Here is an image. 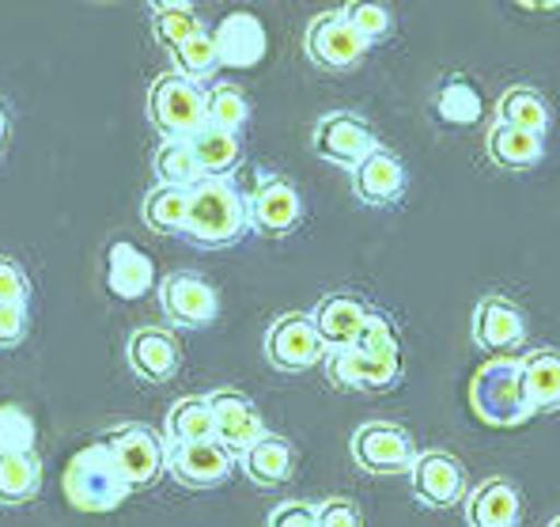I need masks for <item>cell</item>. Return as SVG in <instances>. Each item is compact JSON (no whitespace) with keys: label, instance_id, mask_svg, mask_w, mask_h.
I'll return each instance as SVG.
<instances>
[{"label":"cell","instance_id":"6da1fadb","mask_svg":"<svg viewBox=\"0 0 560 527\" xmlns=\"http://www.w3.org/2000/svg\"><path fill=\"white\" fill-rule=\"evenodd\" d=\"M246 205L232 179H201L189 186V209L183 236L205 251H220L243 240L246 232Z\"/></svg>","mask_w":560,"mask_h":527},{"label":"cell","instance_id":"7a4b0ae2","mask_svg":"<svg viewBox=\"0 0 560 527\" xmlns=\"http://www.w3.org/2000/svg\"><path fill=\"white\" fill-rule=\"evenodd\" d=\"M61 493L77 513L98 516V513H114L129 497V485L121 479L114 456L106 451V444L95 440L69 459V467L61 474Z\"/></svg>","mask_w":560,"mask_h":527},{"label":"cell","instance_id":"3957f363","mask_svg":"<svg viewBox=\"0 0 560 527\" xmlns=\"http://www.w3.org/2000/svg\"><path fill=\"white\" fill-rule=\"evenodd\" d=\"M469 410L477 422L492 425V429H515L530 417V402L523 391V373L518 360L512 357H492L469 380Z\"/></svg>","mask_w":560,"mask_h":527},{"label":"cell","instance_id":"277c9868","mask_svg":"<svg viewBox=\"0 0 560 527\" xmlns=\"http://www.w3.org/2000/svg\"><path fill=\"white\" fill-rule=\"evenodd\" d=\"M106 451L118 463L121 479H126L129 493L133 490H148L155 479L163 474V459H167V444H163V433H155L152 425L140 422H126L114 425L110 433H103Z\"/></svg>","mask_w":560,"mask_h":527},{"label":"cell","instance_id":"5b68a950","mask_svg":"<svg viewBox=\"0 0 560 527\" xmlns=\"http://www.w3.org/2000/svg\"><path fill=\"white\" fill-rule=\"evenodd\" d=\"M148 122L160 137H189L205 126V88L178 72L160 77L148 92Z\"/></svg>","mask_w":560,"mask_h":527},{"label":"cell","instance_id":"8992f818","mask_svg":"<svg viewBox=\"0 0 560 527\" xmlns=\"http://www.w3.org/2000/svg\"><path fill=\"white\" fill-rule=\"evenodd\" d=\"M326 342L318 337V326L307 311H288L277 316L266 331V360L277 373H307V368L323 365Z\"/></svg>","mask_w":560,"mask_h":527},{"label":"cell","instance_id":"52a82bcc","mask_svg":"<svg viewBox=\"0 0 560 527\" xmlns=\"http://www.w3.org/2000/svg\"><path fill=\"white\" fill-rule=\"evenodd\" d=\"M246 205V225L261 236H288L303 220V197L292 186V179L277 175V171H261L254 179V191L243 194Z\"/></svg>","mask_w":560,"mask_h":527},{"label":"cell","instance_id":"ba28073f","mask_svg":"<svg viewBox=\"0 0 560 527\" xmlns=\"http://www.w3.org/2000/svg\"><path fill=\"white\" fill-rule=\"evenodd\" d=\"M352 459L368 474H409L417 459V444L409 429L394 422H364L349 440Z\"/></svg>","mask_w":560,"mask_h":527},{"label":"cell","instance_id":"9c48e42d","mask_svg":"<svg viewBox=\"0 0 560 527\" xmlns=\"http://www.w3.org/2000/svg\"><path fill=\"white\" fill-rule=\"evenodd\" d=\"M303 49H307V57L318 69L345 72V69H357L360 57L372 46L349 27L341 8H334V12H318L315 20L307 23V31H303Z\"/></svg>","mask_w":560,"mask_h":527},{"label":"cell","instance_id":"30bf717a","mask_svg":"<svg viewBox=\"0 0 560 527\" xmlns=\"http://www.w3.org/2000/svg\"><path fill=\"white\" fill-rule=\"evenodd\" d=\"M163 471L186 490H217L232 479L235 456L220 440H194V444H167Z\"/></svg>","mask_w":560,"mask_h":527},{"label":"cell","instance_id":"8fae6325","mask_svg":"<svg viewBox=\"0 0 560 527\" xmlns=\"http://www.w3.org/2000/svg\"><path fill=\"white\" fill-rule=\"evenodd\" d=\"M311 145H315V156H323L326 163L352 171L372 148H378V137L357 111H329L315 122Z\"/></svg>","mask_w":560,"mask_h":527},{"label":"cell","instance_id":"7c38bea8","mask_svg":"<svg viewBox=\"0 0 560 527\" xmlns=\"http://www.w3.org/2000/svg\"><path fill=\"white\" fill-rule=\"evenodd\" d=\"M160 308L183 331H201L220 316V296L205 277L189 274V270H175L160 282Z\"/></svg>","mask_w":560,"mask_h":527},{"label":"cell","instance_id":"4fadbf2b","mask_svg":"<svg viewBox=\"0 0 560 527\" xmlns=\"http://www.w3.org/2000/svg\"><path fill=\"white\" fill-rule=\"evenodd\" d=\"M409 485H413V497L424 508H451L469 493L466 467L451 451L440 448L417 451L413 467H409Z\"/></svg>","mask_w":560,"mask_h":527},{"label":"cell","instance_id":"5bb4252c","mask_svg":"<svg viewBox=\"0 0 560 527\" xmlns=\"http://www.w3.org/2000/svg\"><path fill=\"white\" fill-rule=\"evenodd\" d=\"M323 368L334 387L345 391H386L401 380V353L390 357H372V353H360L352 345L345 350H326Z\"/></svg>","mask_w":560,"mask_h":527},{"label":"cell","instance_id":"9a60e30c","mask_svg":"<svg viewBox=\"0 0 560 527\" xmlns=\"http://www.w3.org/2000/svg\"><path fill=\"white\" fill-rule=\"evenodd\" d=\"M209 414H212V440L224 444L232 456L246 451L254 440L266 436V422H261L258 406L235 387H220L209 391Z\"/></svg>","mask_w":560,"mask_h":527},{"label":"cell","instance_id":"2e32d148","mask_svg":"<svg viewBox=\"0 0 560 527\" xmlns=\"http://www.w3.org/2000/svg\"><path fill=\"white\" fill-rule=\"evenodd\" d=\"M406 186H409V175H406V163H401L398 152L390 148H372L364 160L352 168V194L360 197L364 205H394L406 197Z\"/></svg>","mask_w":560,"mask_h":527},{"label":"cell","instance_id":"e0dca14e","mask_svg":"<svg viewBox=\"0 0 560 527\" xmlns=\"http://www.w3.org/2000/svg\"><path fill=\"white\" fill-rule=\"evenodd\" d=\"M474 342L489 353H512L526 342V316L508 296H481L474 308Z\"/></svg>","mask_w":560,"mask_h":527},{"label":"cell","instance_id":"ac0fdd59","mask_svg":"<svg viewBox=\"0 0 560 527\" xmlns=\"http://www.w3.org/2000/svg\"><path fill=\"white\" fill-rule=\"evenodd\" d=\"M212 43H217L220 65H232V69H254V65L266 57V23L254 12H228L217 27L209 31Z\"/></svg>","mask_w":560,"mask_h":527},{"label":"cell","instance_id":"d6986e66","mask_svg":"<svg viewBox=\"0 0 560 527\" xmlns=\"http://www.w3.org/2000/svg\"><path fill=\"white\" fill-rule=\"evenodd\" d=\"M126 357L133 376H140L144 383H167L183 365V345L163 326H140V331L129 334Z\"/></svg>","mask_w":560,"mask_h":527},{"label":"cell","instance_id":"ffe728a7","mask_svg":"<svg viewBox=\"0 0 560 527\" xmlns=\"http://www.w3.org/2000/svg\"><path fill=\"white\" fill-rule=\"evenodd\" d=\"M466 527H518L523 524V493L512 479H492L477 482L466 493Z\"/></svg>","mask_w":560,"mask_h":527},{"label":"cell","instance_id":"44dd1931","mask_svg":"<svg viewBox=\"0 0 560 527\" xmlns=\"http://www.w3.org/2000/svg\"><path fill=\"white\" fill-rule=\"evenodd\" d=\"M235 463L243 467V474L261 490H273V485L292 482L295 474V448L292 440L277 433H266L261 440H254L246 451H238Z\"/></svg>","mask_w":560,"mask_h":527},{"label":"cell","instance_id":"7402d4cb","mask_svg":"<svg viewBox=\"0 0 560 527\" xmlns=\"http://www.w3.org/2000/svg\"><path fill=\"white\" fill-rule=\"evenodd\" d=\"M368 311L372 308L357 293H329L315 303L311 319H315L318 337L326 342V350H345V345H352L360 326H364Z\"/></svg>","mask_w":560,"mask_h":527},{"label":"cell","instance_id":"603a6c76","mask_svg":"<svg viewBox=\"0 0 560 527\" xmlns=\"http://www.w3.org/2000/svg\"><path fill=\"white\" fill-rule=\"evenodd\" d=\"M155 285V262L140 247L118 240L106 251V288L118 300H140Z\"/></svg>","mask_w":560,"mask_h":527},{"label":"cell","instance_id":"cb8c5ba5","mask_svg":"<svg viewBox=\"0 0 560 527\" xmlns=\"http://www.w3.org/2000/svg\"><path fill=\"white\" fill-rule=\"evenodd\" d=\"M186 145L205 179H232V171L243 163V137L232 134V129L209 126V122L201 129H194L186 137Z\"/></svg>","mask_w":560,"mask_h":527},{"label":"cell","instance_id":"d4e9b609","mask_svg":"<svg viewBox=\"0 0 560 527\" xmlns=\"http://www.w3.org/2000/svg\"><path fill=\"white\" fill-rule=\"evenodd\" d=\"M485 148H489V160L497 163V168L526 171V168H538L541 163V156H546V137L504 126V122H492L489 137H485Z\"/></svg>","mask_w":560,"mask_h":527},{"label":"cell","instance_id":"484cf974","mask_svg":"<svg viewBox=\"0 0 560 527\" xmlns=\"http://www.w3.org/2000/svg\"><path fill=\"white\" fill-rule=\"evenodd\" d=\"M523 391L530 402V414L560 406V350H534L518 360Z\"/></svg>","mask_w":560,"mask_h":527},{"label":"cell","instance_id":"4316f807","mask_svg":"<svg viewBox=\"0 0 560 527\" xmlns=\"http://www.w3.org/2000/svg\"><path fill=\"white\" fill-rule=\"evenodd\" d=\"M43 490L38 451H0V505H27Z\"/></svg>","mask_w":560,"mask_h":527},{"label":"cell","instance_id":"83f0119b","mask_svg":"<svg viewBox=\"0 0 560 527\" xmlns=\"http://www.w3.org/2000/svg\"><path fill=\"white\" fill-rule=\"evenodd\" d=\"M549 118H553V114H549L546 95H541L534 84H512V88H504V95L497 99V122H504V126H515V129H526V134L546 137Z\"/></svg>","mask_w":560,"mask_h":527},{"label":"cell","instance_id":"f1b7e54d","mask_svg":"<svg viewBox=\"0 0 560 527\" xmlns=\"http://www.w3.org/2000/svg\"><path fill=\"white\" fill-rule=\"evenodd\" d=\"M432 106L443 122H451V126H474L485 111L481 88H477L466 72H451V77H443L440 88H435Z\"/></svg>","mask_w":560,"mask_h":527},{"label":"cell","instance_id":"f546056e","mask_svg":"<svg viewBox=\"0 0 560 527\" xmlns=\"http://www.w3.org/2000/svg\"><path fill=\"white\" fill-rule=\"evenodd\" d=\"M212 436V414H209V394H186L167 410L163 422V444H194Z\"/></svg>","mask_w":560,"mask_h":527},{"label":"cell","instance_id":"4dcf8cb0","mask_svg":"<svg viewBox=\"0 0 560 527\" xmlns=\"http://www.w3.org/2000/svg\"><path fill=\"white\" fill-rule=\"evenodd\" d=\"M152 171L160 179V186H183V191H189V186H197L205 179L194 152H189L186 137H163L152 152Z\"/></svg>","mask_w":560,"mask_h":527},{"label":"cell","instance_id":"1f68e13d","mask_svg":"<svg viewBox=\"0 0 560 527\" xmlns=\"http://www.w3.org/2000/svg\"><path fill=\"white\" fill-rule=\"evenodd\" d=\"M205 122L220 129H232V134H243V126L250 122V99H246L238 84L217 80V84L205 88Z\"/></svg>","mask_w":560,"mask_h":527},{"label":"cell","instance_id":"d6a6232c","mask_svg":"<svg viewBox=\"0 0 560 527\" xmlns=\"http://www.w3.org/2000/svg\"><path fill=\"white\" fill-rule=\"evenodd\" d=\"M189 191L183 186H152L144 197V225L160 236H183Z\"/></svg>","mask_w":560,"mask_h":527},{"label":"cell","instance_id":"836d02e7","mask_svg":"<svg viewBox=\"0 0 560 527\" xmlns=\"http://www.w3.org/2000/svg\"><path fill=\"white\" fill-rule=\"evenodd\" d=\"M148 15H152L155 43H160L163 49L183 46L186 38H194L205 31V20L189 4H152L148 8Z\"/></svg>","mask_w":560,"mask_h":527},{"label":"cell","instance_id":"e575fe53","mask_svg":"<svg viewBox=\"0 0 560 527\" xmlns=\"http://www.w3.org/2000/svg\"><path fill=\"white\" fill-rule=\"evenodd\" d=\"M171 57H175V72L186 80H194V84H201V80H209L212 72L220 69V57H217V43H212L209 27L201 31V35L186 38L183 46L171 49Z\"/></svg>","mask_w":560,"mask_h":527},{"label":"cell","instance_id":"d590c367","mask_svg":"<svg viewBox=\"0 0 560 527\" xmlns=\"http://www.w3.org/2000/svg\"><path fill=\"white\" fill-rule=\"evenodd\" d=\"M341 15L368 46L386 43L394 35V12L386 4H375V0H352V4L341 8Z\"/></svg>","mask_w":560,"mask_h":527},{"label":"cell","instance_id":"8d00e7d4","mask_svg":"<svg viewBox=\"0 0 560 527\" xmlns=\"http://www.w3.org/2000/svg\"><path fill=\"white\" fill-rule=\"evenodd\" d=\"M352 350L360 353H372V357H390V353H401V337H398V326L386 311H368L364 326L352 337Z\"/></svg>","mask_w":560,"mask_h":527},{"label":"cell","instance_id":"74e56055","mask_svg":"<svg viewBox=\"0 0 560 527\" xmlns=\"http://www.w3.org/2000/svg\"><path fill=\"white\" fill-rule=\"evenodd\" d=\"M0 451H35V422L23 406H0Z\"/></svg>","mask_w":560,"mask_h":527},{"label":"cell","instance_id":"f35d334b","mask_svg":"<svg viewBox=\"0 0 560 527\" xmlns=\"http://www.w3.org/2000/svg\"><path fill=\"white\" fill-rule=\"evenodd\" d=\"M31 300V277L15 259L0 254V303H27Z\"/></svg>","mask_w":560,"mask_h":527},{"label":"cell","instance_id":"ab89813d","mask_svg":"<svg viewBox=\"0 0 560 527\" xmlns=\"http://www.w3.org/2000/svg\"><path fill=\"white\" fill-rule=\"evenodd\" d=\"M315 513H318V527H364L357 501L349 497H326L323 505H315Z\"/></svg>","mask_w":560,"mask_h":527},{"label":"cell","instance_id":"60d3db41","mask_svg":"<svg viewBox=\"0 0 560 527\" xmlns=\"http://www.w3.org/2000/svg\"><path fill=\"white\" fill-rule=\"evenodd\" d=\"M27 303H0V350H15L27 337Z\"/></svg>","mask_w":560,"mask_h":527},{"label":"cell","instance_id":"b9f144b4","mask_svg":"<svg viewBox=\"0 0 560 527\" xmlns=\"http://www.w3.org/2000/svg\"><path fill=\"white\" fill-rule=\"evenodd\" d=\"M266 527H318V513L311 501H280Z\"/></svg>","mask_w":560,"mask_h":527},{"label":"cell","instance_id":"7bdbcfd3","mask_svg":"<svg viewBox=\"0 0 560 527\" xmlns=\"http://www.w3.org/2000/svg\"><path fill=\"white\" fill-rule=\"evenodd\" d=\"M12 122H15L12 106H8V99L0 95V156H4L8 141H12Z\"/></svg>","mask_w":560,"mask_h":527},{"label":"cell","instance_id":"ee69618b","mask_svg":"<svg viewBox=\"0 0 560 527\" xmlns=\"http://www.w3.org/2000/svg\"><path fill=\"white\" fill-rule=\"evenodd\" d=\"M546 527H560V516H553V520H549Z\"/></svg>","mask_w":560,"mask_h":527}]
</instances>
